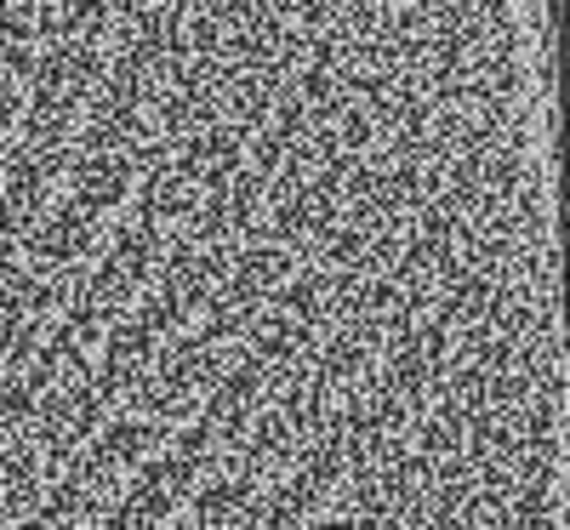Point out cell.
Returning <instances> with one entry per match:
<instances>
[{
    "label": "cell",
    "mask_w": 570,
    "mask_h": 530,
    "mask_svg": "<svg viewBox=\"0 0 570 530\" xmlns=\"http://www.w3.org/2000/svg\"><path fill=\"white\" fill-rule=\"evenodd\" d=\"M360 234H365V223H348L314 263H303L257 308V320L240 331V343L223 354V365L212 371L200 400L188 405V416L104 497L98 519L86 530H160L183 513V502L206 485L212 468L240 445V433L257 422L274 376L292 360H303L308 336L331 314V297H337V285L354 263Z\"/></svg>",
    "instance_id": "1"
},
{
    "label": "cell",
    "mask_w": 570,
    "mask_h": 530,
    "mask_svg": "<svg viewBox=\"0 0 570 530\" xmlns=\"http://www.w3.org/2000/svg\"><path fill=\"white\" fill-rule=\"evenodd\" d=\"M115 0H58L40 23V46L23 80V104L0 155V268L18 263L35 217L46 212L52 188L69 166L86 98L109 58Z\"/></svg>",
    "instance_id": "2"
}]
</instances>
